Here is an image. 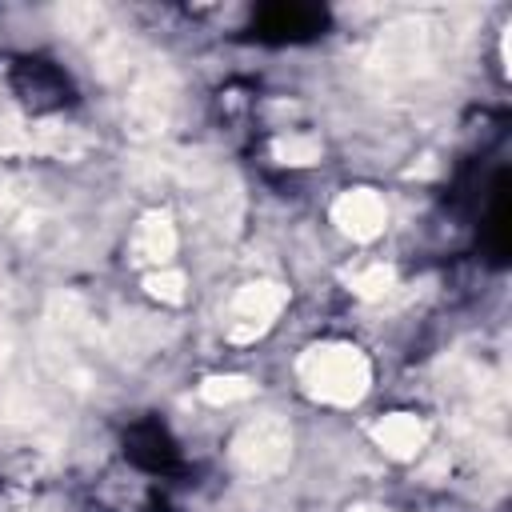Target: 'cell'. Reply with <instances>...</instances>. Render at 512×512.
I'll return each mask as SVG.
<instances>
[{
  "mask_svg": "<svg viewBox=\"0 0 512 512\" xmlns=\"http://www.w3.org/2000/svg\"><path fill=\"white\" fill-rule=\"evenodd\" d=\"M304 372H308L312 388H316L320 396H328V400H352V396H360V388H364V364H360V356L348 352V348H324V352L316 348V352L308 356Z\"/></svg>",
  "mask_w": 512,
  "mask_h": 512,
  "instance_id": "obj_1",
  "label": "cell"
},
{
  "mask_svg": "<svg viewBox=\"0 0 512 512\" xmlns=\"http://www.w3.org/2000/svg\"><path fill=\"white\" fill-rule=\"evenodd\" d=\"M236 456H240L252 472H272V468H280L284 456H288V432H284L276 420L252 424V428L240 436Z\"/></svg>",
  "mask_w": 512,
  "mask_h": 512,
  "instance_id": "obj_2",
  "label": "cell"
},
{
  "mask_svg": "<svg viewBox=\"0 0 512 512\" xmlns=\"http://www.w3.org/2000/svg\"><path fill=\"white\" fill-rule=\"evenodd\" d=\"M280 292L272 288V284H252V288H244L240 292V300H236V308H232V316H236V336H248V332H260L268 320H272V312L280 308Z\"/></svg>",
  "mask_w": 512,
  "mask_h": 512,
  "instance_id": "obj_3",
  "label": "cell"
},
{
  "mask_svg": "<svg viewBox=\"0 0 512 512\" xmlns=\"http://www.w3.org/2000/svg\"><path fill=\"white\" fill-rule=\"evenodd\" d=\"M336 220L352 232V236H376L380 224H384V204L372 196V192H348L340 204H336Z\"/></svg>",
  "mask_w": 512,
  "mask_h": 512,
  "instance_id": "obj_4",
  "label": "cell"
},
{
  "mask_svg": "<svg viewBox=\"0 0 512 512\" xmlns=\"http://www.w3.org/2000/svg\"><path fill=\"white\" fill-rule=\"evenodd\" d=\"M392 452H412L416 444H420V436H424V428L412 420V416H392V420H384L380 424V432H376Z\"/></svg>",
  "mask_w": 512,
  "mask_h": 512,
  "instance_id": "obj_5",
  "label": "cell"
},
{
  "mask_svg": "<svg viewBox=\"0 0 512 512\" xmlns=\"http://www.w3.org/2000/svg\"><path fill=\"white\" fill-rule=\"evenodd\" d=\"M136 252L144 256V260H164L168 252H172V228H168V220H144V228H140V240H136Z\"/></svg>",
  "mask_w": 512,
  "mask_h": 512,
  "instance_id": "obj_6",
  "label": "cell"
}]
</instances>
